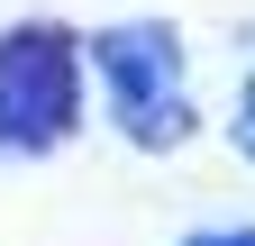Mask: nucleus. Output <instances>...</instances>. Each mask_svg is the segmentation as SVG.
<instances>
[{
    "label": "nucleus",
    "instance_id": "nucleus-2",
    "mask_svg": "<svg viewBox=\"0 0 255 246\" xmlns=\"http://www.w3.org/2000/svg\"><path fill=\"white\" fill-rule=\"evenodd\" d=\"M101 73H110V101H119V128L137 137V146H182L191 137V101H182V46H173V27H110L101 46Z\"/></svg>",
    "mask_w": 255,
    "mask_h": 246
},
{
    "label": "nucleus",
    "instance_id": "nucleus-3",
    "mask_svg": "<svg viewBox=\"0 0 255 246\" xmlns=\"http://www.w3.org/2000/svg\"><path fill=\"white\" fill-rule=\"evenodd\" d=\"M237 146L255 155V82H246V101H237Z\"/></svg>",
    "mask_w": 255,
    "mask_h": 246
},
{
    "label": "nucleus",
    "instance_id": "nucleus-4",
    "mask_svg": "<svg viewBox=\"0 0 255 246\" xmlns=\"http://www.w3.org/2000/svg\"><path fill=\"white\" fill-rule=\"evenodd\" d=\"M191 246H255V228H210V237H191Z\"/></svg>",
    "mask_w": 255,
    "mask_h": 246
},
{
    "label": "nucleus",
    "instance_id": "nucleus-1",
    "mask_svg": "<svg viewBox=\"0 0 255 246\" xmlns=\"http://www.w3.org/2000/svg\"><path fill=\"white\" fill-rule=\"evenodd\" d=\"M73 37L64 27H9L0 37V146L18 155H46V146L73 137Z\"/></svg>",
    "mask_w": 255,
    "mask_h": 246
}]
</instances>
